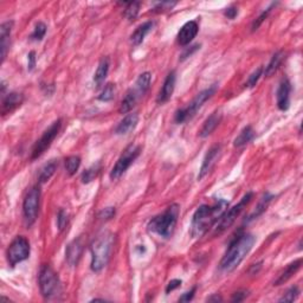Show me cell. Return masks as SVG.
I'll use <instances>...</instances> for the list:
<instances>
[{"mask_svg":"<svg viewBox=\"0 0 303 303\" xmlns=\"http://www.w3.org/2000/svg\"><path fill=\"white\" fill-rule=\"evenodd\" d=\"M58 167V163L56 160H51L50 163L45 164L40 169L39 175H38V182L39 184H44V182L49 181L51 179V176L55 174L56 169Z\"/></svg>","mask_w":303,"mask_h":303,"instance_id":"cell-28","label":"cell"},{"mask_svg":"<svg viewBox=\"0 0 303 303\" xmlns=\"http://www.w3.org/2000/svg\"><path fill=\"white\" fill-rule=\"evenodd\" d=\"M175 81H176L175 71H170L168 75H167L166 79H165L163 88H161L160 93H159V95L157 97V102L159 104L166 103L170 97H172L173 91H174L175 88Z\"/></svg>","mask_w":303,"mask_h":303,"instance_id":"cell-15","label":"cell"},{"mask_svg":"<svg viewBox=\"0 0 303 303\" xmlns=\"http://www.w3.org/2000/svg\"><path fill=\"white\" fill-rule=\"evenodd\" d=\"M153 26H154V23L153 22H146L140 26H137L136 30H135L131 36L132 44H133L134 46H139L140 44H142L147 34L152 31Z\"/></svg>","mask_w":303,"mask_h":303,"instance_id":"cell-21","label":"cell"},{"mask_svg":"<svg viewBox=\"0 0 303 303\" xmlns=\"http://www.w3.org/2000/svg\"><path fill=\"white\" fill-rule=\"evenodd\" d=\"M179 214H180V206L178 204L170 205L166 208V211L149 220L147 229L149 232L158 235V236L169 238L175 230Z\"/></svg>","mask_w":303,"mask_h":303,"instance_id":"cell-3","label":"cell"},{"mask_svg":"<svg viewBox=\"0 0 303 303\" xmlns=\"http://www.w3.org/2000/svg\"><path fill=\"white\" fill-rule=\"evenodd\" d=\"M100 170H101V163H96L94 164L93 166H90L89 168L85 169L83 172V174L81 176V180L83 184H89L93 180H95L99 175Z\"/></svg>","mask_w":303,"mask_h":303,"instance_id":"cell-30","label":"cell"},{"mask_svg":"<svg viewBox=\"0 0 303 303\" xmlns=\"http://www.w3.org/2000/svg\"><path fill=\"white\" fill-rule=\"evenodd\" d=\"M30 256V243L25 237L18 236L12 240L7 249V261L11 267L14 268L18 263L28 260Z\"/></svg>","mask_w":303,"mask_h":303,"instance_id":"cell-10","label":"cell"},{"mask_svg":"<svg viewBox=\"0 0 303 303\" xmlns=\"http://www.w3.org/2000/svg\"><path fill=\"white\" fill-rule=\"evenodd\" d=\"M299 294H300L299 288L291 287L290 289L284 294L283 297L279 299V302H294L297 299V296H299Z\"/></svg>","mask_w":303,"mask_h":303,"instance_id":"cell-36","label":"cell"},{"mask_svg":"<svg viewBox=\"0 0 303 303\" xmlns=\"http://www.w3.org/2000/svg\"><path fill=\"white\" fill-rule=\"evenodd\" d=\"M275 6H276V4H271L269 7L267 8L266 11H263V12L260 14V17H258V18H256L255 22L252 23V28H251L252 31H256L258 28H260L262 24H263V22L268 18V16H269L270 12H271V11H272V8L275 7Z\"/></svg>","mask_w":303,"mask_h":303,"instance_id":"cell-35","label":"cell"},{"mask_svg":"<svg viewBox=\"0 0 303 303\" xmlns=\"http://www.w3.org/2000/svg\"><path fill=\"white\" fill-rule=\"evenodd\" d=\"M224 14H225V17H228L229 19H235L238 14V8H236L235 6L225 8Z\"/></svg>","mask_w":303,"mask_h":303,"instance_id":"cell-44","label":"cell"},{"mask_svg":"<svg viewBox=\"0 0 303 303\" xmlns=\"http://www.w3.org/2000/svg\"><path fill=\"white\" fill-rule=\"evenodd\" d=\"M114 96H115V85L113 83H108L104 87L101 95L99 96V100L102 102H110L114 99Z\"/></svg>","mask_w":303,"mask_h":303,"instance_id":"cell-33","label":"cell"},{"mask_svg":"<svg viewBox=\"0 0 303 303\" xmlns=\"http://www.w3.org/2000/svg\"><path fill=\"white\" fill-rule=\"evenodd\" d=\"M246 296H248V291H238V293L234 294L231 301L232 302H242L245 300Z\"/></svg>","mask_w":303,"mask_h":303,"instance_id":"cell-43","label":"cell"},{"mask_svg":"<svg viewBox=\"0 0 303 303\" xmlns=\"http://www.w3.org/2000/svg\"><path fill=\"white\" fill-rule=\"evenodd\" d=\"M273 199V196L270 193H266L263 197H262V199L260 200V202H258V205L256 206L255 211L252 212L250 216L248 217V222H251V220H254L257 218V217H260L261 214H263L267 211L268 206H269V204L271 202V200Z\"/></svg>","mask_w":303,"mask_h":303,"instance_id":"cell-25","label":"cell"},{"mask_svg":"<svg viewBox=\"0 0 303 303\" xmlns=\"http://www.w3.org/2000/svg\"><path fill=\"white\" fill-rule=\"evenodd\" d=\"M220 151H222V147L219 145H214L208 149L206 155H205L204 160H202V165L200 167L199 174H198V180H202V178H205L208 173L211 172V169L213 168L214 165L218 161Z\"/></svg>","mask_w":303,"mask_h":303,"instance_id":"cell-12","label":"cell"},{"mask_svg":"<svg viewBox=\"0 0 303 303\" xmlns=\"http://www.w3.org/2000/svg\"><path fill=\"white\" fill-rule=\"evenodd\" d=\"M141 153V147L137 145H131L123 151L121 157L119 158V160L116 161V164L114 165L113 169L110 172V179L111 180H117L121 176L125 174L126 170H127L131 165L136 160L137 157Z\"/></svg>","mask_w":303,"mask_h":303,"instance_id":"cell-9","label":"cell"},{"mask_svg":"<svg viewBox=\"0 0 303 303\" xmlns=\"http://www.w3.org/2000/svg\"><path fill=\"white\" fill-rule=\"evenodd\" d=\"M24 102V96L19 93H8L6 96L2 100V107H1V114L6 115V114L12 113L17 108L22 105Z\"/></svg>","mask_w":303,"mask_h":303,"instance_id":"cell-18","label":"cell"},{"mask_svg":"<svg viewBox=\"0 0 303 303\" xmlns=\"http://www.w3.org/2000/svg\"><path fill=\"white\" fill-rule=\"evenodd\" d=\"M198 31H199V25L196 20L187 22L186 24L180 29V31L178 32V36H176V40H178L179 45L181 46L188 45V44L196 38L197 34H198Z\"/></svg>","mask_w":303,"mask_h":303,"instance_id":"cell-13","label":"cell"},{"mask_svg":"<svg viewBox=\"0 0 303 303\" xmlns=\"http://www.w3.org/2000/svg\"><path fill=\"white\" fill-rule=\"evenodd\" d=\"M254 136H255L254 129H252L251 126H246V127L243 128V131L240 132L236 139H235L234 146L237 147V148L246 146L250 141L254 139Z\"/></svg>","mask_w":303,"mask_h":303,"instance_id":"cell-27","label":"cell"},{"mask_svg":"<svg viewBox=\"0 0 303 303\" xmlns=\"http://www.w3.org/2000/svg\"><path fill=\"white\" fill-rule=\"evenodd\" d=\"M39 202H40V187L34 186L26 193L24 202H23V214L26 226H30L36 222L38 212H39Z\"/></svg>","mask_w":303,"mask_h":303,"instance_id":"cell-8","label":"cell"},{"mask_svg":"<svg viewBox=\"0 0 303 303\" xmlns=\"http://www.w3.org/2000/svg\"><path fill=\"white\" fill-rule=\"evenodd\" d=\"M181 279H172V281L169 282L168 284H167V287H166V293L167 294H169L170 291H173V290H175L176 288H179L181 285Z\"/></svg>","mask_w":303,"mask_h":303,"instance_id":"cell-42","label":"cell"},{"mask_svg":"<svg viewBox=\"0 0 303 303\" xmlns=\"http://www.w3.org/2000/svg\"><path fill=\"white\" fill-rule=\"evenodd\" d=\"M67 222H69V216H67V212L66 210H60V212L57 214V226L60 230H64L67 228Z\"/></svg>","mask_w":303,"mask_h":303,"instance_id":"cell-37","label":"cell"},{"mask_svg":"<svg viewBox=\"0 0 303 303\" xmlns=\"http://www.w3.org/2000/svg\"><path fill=\"white\" fill-rule=\"evenodd\" d=\"M151 83H152V73L146 71L141 73L139 77H137L134 89L137 91V94H139L140 96H142L148 91L149 87H151Z\"/></svg>","mask_w":303,"mask_h":303,"instance_id":"cell-26","label":"cell"},{"mask_svg":"<svg viewBox=\"0 0 303 303\" xmlns=\"http://www.w3.org/2000/svg\"><path fill=\"white\" fill-rule=\"evenodd\" d=\"M108 71H109V60L108 58H102L100 61L99 67H97L95 75H94V82H95L97 88H101L107 78Z\"/></svg>","mask_w":303,"mask_h":303,"instance_id":"cell-22","label":"cell"},{"mask_svg":"<svg viewBox=\"0 0 303 303\" xmlns=\"http://www.w3.org/2000/svg\"><path fill=\"white\" fill-rule=\"evenodd\" d=\"M61 128H62V120L58 119L57 121H55L45 132H44L42 137L34 143V148H32V155H31L32 160H36V159L39 158L40 155L44 154V152L51 146L52 141L56 139V136H57L58 133H60Z\"/></svg>","mask_w":303,"mask_h":303,"instance_id":"cell-11","label":"cell"},{"mask_svg":"<svg viewBox=\"0 0 303 303\" xmlns=\"http://www.w3.org/2000/svg\"><path fill=\"white\" fill-rule=\"evenodd\" d=\"M283 60H284V52L283 51L276 52V54L271 57L269 63H268L266 69H264V75H266L267 77H269V76H271L272 73H275L278 70V67H281Z\"/></svg>","mask_w":303,"mask_h":303,"instance_id":"cell-29","label":"cell"},{"mask_svg":"<svg viewBox=\"0 0 303 303\" xmlns=\"http://www.w3.org/2000/svg\"><path fill=\"white\" fill-rule=\"evenodd\" d=\"M45 34H46V25L44 24V23L39 22L36 26H34V30L30 36V39L39 42V40H42L44 36H45Z\"/></svg>","mask_w":303,"mask_h":303,"instance_id":"cell-34","label":"cell"},{"mask_svg":"<svg viewBox=\"0 0 303 303\" xmlns=\"http://www.w3.org/2000/svg\"><path fill=\"white\" fill-rule=\"evenodd\" d=\"M13 22H5L0 26V51H1V63L6 58L8 48H10V38L12 32Z\"/></svg>","mask_w":303,"mask_h":303,"instance_id":"cell-17","label":"cell"},{"mask_svg":"<svg viewBox=\"0 0 303 303\" xmlns=\"http://www.w3.org/2000/svg\"><path fill=\"white\" fill-rule=\"evenodd\" d=\"M139 97L140 95L137 94V91L135 90L134 88L129 89L127 91V94H126L125 99L122 100L121 105H120V113L126 114L133 109V107L135 105V103H136L137 100H139Z\"/></svg>","mask_w":303,"mask_h":303,"instance_id":"cell-23","label":"cell"},{"mask_svg":"<svg viewBox=\"0 0 303 303\" xmlns=\"http://www.w3.org/2000/svg\"><path fill=\"white\" fill-rule=\"evenodd\" d=\"M114 216H115V207H105L99 213L100 218L104 220H109L113 218Z\"/></svg>","mask_w":303,"mask_h":303,"instance_id":"cell-40","label":"cell"},{"mask_svg":"<svg viewBox=\"0 0 303 303\" xmlns=\"http://www.w3.org/2000/svg\"><path fill=\"white\" fill-rule=\"evenodd\" d=\"M79 166H81V158L76 157V155H71V157L66 159V169L69 175L76 174Z\"/></svg>","mask_w":303,"mask_h":303,"instance_id":"cell-32","label":"cell"},{"mask_svg":"<svg viewBox=\"0 0 303 303\" xmlns=\"http://www.w3.org/2000/svg\"><path fill=\"white\" fill-rule=\"evenodd\" d=\"M262 73H263V67H258V69L256 70V71H255L254 73H252V75L250 76V77H249L248 82H246V87H249V88H254L255 85L257 84L258 79L261 78Z\"/></svg>","mask_w":303,"mask_h":303,"instance_id":"cell-38","label":"cell"},{"mask_svg":"<svg viewBox=\"0 0 303 303\" xmlns=\"http://www.w3.org/2000/svg\"><path fill=\"white\" fill-rule=\"evenodd\" d=\"M208 302H222V297H220L218 294H214V295H212L211 297H208L207 299Z\"/></svg>","mask_w":303,"mask_h":303,"instance_id":"cell-46","label":"cell"},{"mask_svg":"<svg viewBox=\"0 0 303 303\" xmlns=\"http://www.w3.org/2000/svg\"><path fill=\"white\" fill-rule=\"evenodd\" d=\"M220 121H222V114L219 111H214L213 114H211L210 116L207 117L206 121L204 122L202 129L199 132V136L200 137H207L208 135H211L216 131V128L218 127Z\"/></svg>","mask_w":303,"mask_h":303,"instance_id":"cell-20","label":"cell"},{"mask_svg":"<svg viewBox=\"0 0 303 303\" xmlns=\"http://www.w3.org/2000/svg\"><path fill=\"white\" fill-rule=\"evenodd\" d=\"M216 90H217V85L214 84L212 85V87L207 88V89L200 91L198 95L194 97V99L192 100V102H191L186 108H182V109H179L178 111H176L175 116H174L175 122L184 123V122L188 121V120L192 119V117L197 114V111L202 107V104H204L207 100H210L211 97L214 95Z\"/></svg>","mask_w":303,"mask_h":303,"instance_id":"cell-5","label":"cell"},{"mask_svg":"<svg viewBox=\"0 0 303 303\" xmlns=\"http://www.w3.org/2000/svg\"><path fill=\"white\" fill-rule=\"evenodd\" d=\"M301 266H302V260H301V258H300V260L295 261V262H293V263H290L289 266L285 268L284 271L282 272L281 275H279L278 279L275 282V284H273V285H281V284L285 283V282H287L288 279L293 277V276L295 275L297 271H299L300 268H301Z\"/></svg>","mask_w":303,"mask_h":303,"instance_id":"cell-24","label":"cell"},{"mask_svg":"<svg viewBox=\"0 0 303 303\" xmlns=\"http://www.w3.org/2000/svg\"><path fill=\"white\" fill-rule=\"evenodd\" d=\"M198 48H200V45H194V46H193V49L191 50V51H186L184 55H182V58H181V60H185V58H187L188 56L192 55V52L196 51V50H198Z\"/></svg>","mask_w":303,"mask_h":303,"instance_id":"cell-47","label":"cell"},{"mask_svg":"<svg viewBox=\"0 0 303 303\" xmlns=\"http://www.w3.org/2000/svg\"><path fill=\"white\" fill-rule=\"evenodd\" d=\"M82 252H83V243L81 238L73 239L71 243H69L66 250V260L67 264L71 267L77 266L78 261L81 260Z\"/></svg>","mask_w":303,"mask_h":303,"instance_id":"cell-16","label":"cell"},{"mask_svg":"<svg viewBox=\"0 0 303 303\" xmlns=\"http://www.w3.org/2000/svg\"><path fill=\"white\" fill-rule=\"evenodd\" d=\"M290 91L291 84L289 79H282L277 89V107L279 110H288L290 105Z\"/></svg>","mask_w":303,"mask_h":303,"instance_id":"cell-14","label":"cell"},{"mask_svg":"<svg viewBox=\"0 0 303 303\" xmlns=\"http://www.w3.org/2000/svg\"><path fill=\"white\" fill-rule=\"evenodd\" d=\"M176 5V2H169V1H163V2H158L155 5V7L153 8L154 12H164V11H168L172 10Z\"/></svg>","mask_w":303,"mask_h":303,"instance_id":"cell-39","label":"cell"},{"mask_svg":"<svg viewBox=\"0 0 303 303\" xmlns=\"http://www.w3.org/2000/svg\"><path fill=\"white\" fill-rule=\"evenodd\" d=\"M123 5H126L125 7V17L131 22L136 18L137 14L140 11V2L137 1H131V2H123Z\"/></svg>","mask_w":303,"mask_h":303,"instance_id":"cell-31","label":"cell"},{"mask_svg":"<svg viewBox=\"0 0 303 303\" xmlns=\"http://www.w3.org/2000/svg\"><path fill=\"white\" fill-rule=\"evenodd\" d=\"M39 289L44 299H51L60 293V279L52 268L45 264L39 271Z\"/></svg>","mask_w":303,"mask_h":303,"instance_id":"cell-7","label":"cell"},{"mask_svg":"<svg viewBox=\"0 0 303 303\" xmlns=\"http://www.w3.org/2000/svg\"><path fill=\"white\" fill-rule=\"evenodd\" d=\"M36 54H34V51H31L30 54H29V71H32V70L34 69V67H36Z\"/></svg>","mask_w":303,"mask_h":303,"instance_id":"cell-45","label":"cell"},{"mask_svg":"<svg viewBox=\"0 0 303 303\" xmlns=\"http://www.w3.org/2000/svg\"><path fill=\"white\" fill-rule=\"evenodd\" d=\"M114 239H115V237L113 234L104 232L91 244V270L94 272H100L108 264L111 250H113Z\"/></svg>","mask_w":303,"mask_h":303,"instance_id":"cell-4","label":"cell"},{"mask_svg":"<svg viewBox=\"0 0 303 303\" xmlns=\"http://www.w3.org/2000/svg\"><path fill=\"white\" fill-rule=\"evenodd\" d=\"M255 242V236L250 234H243L238 237H235V239L232 240L226 250L224 257L220 261V270H223L224 272L234 271L251 251Z\"/></svg>","mask_w":303,"mask_h":303,"instance_id":"cell-2","label":"cell"},{"mask_svg":"<svg viewBox=\"0 0 303 303\" xmlns=\"http://www.w3.org/2000/svg\"><path fill=\"white\" fill-rule=\"evenodd\" d=\"M137 123H139V115L137 113H131L128 115L123 117L122 121H120L119 125L115 128L116 135H127L136 128Z\"/></svg>","mask_w":303,"mask_h":303,"instance_id":"cell-19","label":"cell"},{"mask_svg":"<svg viewBox=\"0 0 303 303\" xmlns=\"http://www.w3.org/2000/svg\"><path fill=\"white\" fill-rule=\"evenodd\" d=\"M229 202L219 199L214 205H202L196 210L191 223V235L194 238L204 236L206 232L216 225L220 217L228 210Z\"/></svg>","mask_w":303,"mask_h":303,"instance_id":"cell-1","label":"cell"},{"mask_svg":"<svg viewBox=\"0 0 303 303\" xmlns=\"http://www.w3.org/2000/svg\"><path fill=\"white\" fill-rule=\"evenodd\" d=\"M252 198H254V193L248 192L240 199V202H238L237 205H235V206L231 207L229 211L226 210L224 214L220 217L218 222L216 223V225H214V235H220L225 230H228V229L234 224L235 220L237 219V217L242 213L244 208L248 206V204L251 202Z\"/></svg>","mask_w":303,"mask_h":303,"instance_id":"cell-6","label":"cell"},{"mask_svg":"<svg viewBox=\"0 0 303 303\" xmlns=\"http://www.w3.org/2000/svg\"><path fill=\"white\" fill-rule=\"evenodd\" d=\"M196 290H197V288L194 287L190 291H187V293L182 294V296L179 299V302H190L191 300L194 297V293H196Z\"/></svg>","mask_w":303,"mask_h":303,"instance_id":"cell-41","label":"cell"}]
</instances>
